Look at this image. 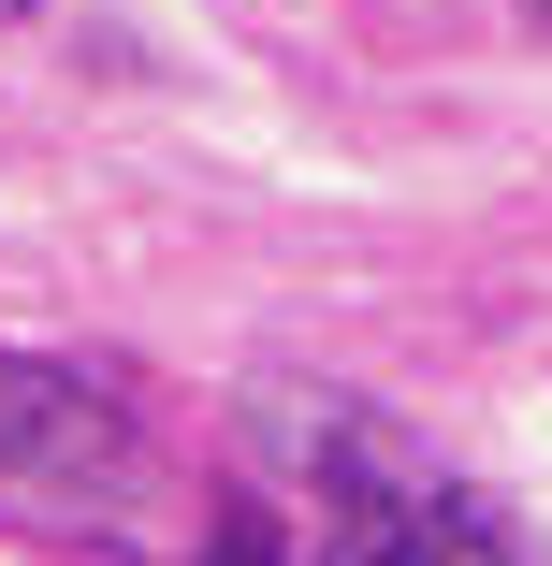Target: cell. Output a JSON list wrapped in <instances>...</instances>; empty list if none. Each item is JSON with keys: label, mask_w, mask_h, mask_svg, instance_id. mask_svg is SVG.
Instances as JSON below:
<instances>
[{"label": "cell", "mask_w": 552, "mask_h": 566, "mask_svg": "<svg viewBox=\"0 0 552 566\" xmlns=\"http://www.w3.org/2000/svg\"><path fill=\"white\" fill-rule=\"evenodd\" d=\"M320 566H538L523 523L466 480H421L393 436H335L320 450Z\"/></svg>", "instance_id": "6da1fadb"}, {"label": "cell", "mask_w": 552, "mask_h": 566, "mask_svg": "<svg viewBox=\"0 0 552 566\" xmlns=\"http://www.w3.org/2000/svg\"><path fill=\"white\" fill-rule=\"evenodd\" d=\"M132 465H146V421H132L117 378L44 364V349H0V480H15V494L87 509V494H132Z\"/></svg>", "instance_id": "7a4b0ae2"}, {"label": "cell", "mask_w": 552, "mask_h": 566, "mask_svg": "<svg viewBox=\"0 0 552 566\" xmlns=\"http://www.w3.org/2000/svg\"><path fill=\"white\" fill-rule=\"evenodd\" d=\"M189 566H291V537H277V509L262 494H218V523H204V552Z\"/></svg>", "instance_id": "3957f363"}, {"label": "cell", "mask_w": 552, "mask_h": 566, "mask_svg": "<svg viewBox=\"0 0 552 566\" xmlns=\"http://www.w3.org/2000/svg\"><path fill=\"white\" fill-rule=\"evenodd\" d=\"M0 15H44V0H0Z\"/></svg>", "instance_id": "277c9868"}, {"label": "cell", "mask_w": 552, "mask_h": 566, "mask_svg": "<svg viewBox=\"0 0 552 566\" xmlns=\"http://www.w3.org/2000/svg\"><path fill=\"white\" fill-rule=\"evenodd\" d=\"M523 15H538V30H552V0H523Z\"/></svg>", "instance_id": "5b68a950"}]
</instances>
